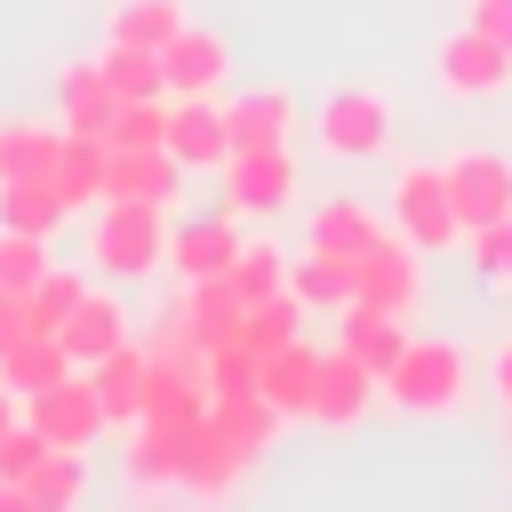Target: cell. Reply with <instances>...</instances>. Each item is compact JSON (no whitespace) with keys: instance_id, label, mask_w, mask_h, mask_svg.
Masks as SVG:
<instances>
[{"instance_id":"6da1fadb","label":"cell","mask_w":512,"mask_h":512,"mask_svg":"<svg viewBox=\"0 0 512 512\" xmlns=\"http://www.w3.org/2000/svg\"><path fill=\"white\" fill-rule=\"evenodd\" d=\"M88 256L112 272V280H136L168 256V232H160V200H104L96 208V232H88Z\"/></svg>"},{"instance_id":"7a4b0ae2","label":"cell","mask_w":512,"mask_h":512,"mask_svg":"<svg viewBox=\"0 0 512 512\" xmlns=\"http://www.w3.org/2000/svg\"><path fill=\"white\" fill-rule=\"evenodd\" d=\"M384 392H392V408H408V416H440V408L464 400V352H456V344H432V336H408V352L392 360Z\"/></svg>"},{"instance_id":"3957f363","label":"cell","mask_w":512,"mask_h":512,"mask_svg":"<svg viewBox=\"0 0 512 512\" xmlns=\"http://www.w3.org/2000/svg\"><path fill=\"white\" fill-rule=\"evenodd\" d=\"M392 216H400V232H408L424 256H440L448 240H464V216H456V200H448V168L408 160V168L392 176Z\"/></svg>"},{"instance_id":"277c9868","label":"cell","mask_w":512,"mask_h":512,"mask_svg":"<svg viewBox=\"0 0 512 512\" xmlns=\"http://www.w3.org/2000/svg\"><path fill=\"white\" fill-rule=\"evenodd\" d=\"M440 168H448V200H456V216H464V240H472L480 224L512 216V160H504V152L464 144V152H448Z\"/></svg>"},{"instance_id":"5b68a950","label":"cell","mask_w":512,"mask_h":512,"mask_svg":"<svg viewBox=\"0 0 512 512\" xmlns=\"http://www.w3.org/2000/svg\"><path fill=\"white\" fill-rule=\"evenodd\" d=\"M24 416H32L56 448H88V440L112 424V416H104V392H96V376H88V368H72V376H56L48 392H32V400H24Z\"/></svg>"},{"instance_id":"8992f818","label":"cell","mask_w":512,"mask_h":512,"mask_svg":"<svg viewBox=\"0 0 512 512\" xmlns=\"http://www.w3.org/2000/svg\"><path fill=\"white\" fill-rule=\"evenodd\" d=\"M224 200L240 216H272L296 200V152L288 144H256V152H232L224 160Z\"/></svg>"},{"instance_id":"52a82bcc","label":"cell","mask_w":512,"mask_h":512,"mask_svg":"<svg viewBox=\"0 0 512 512\" xmlns=\"http://www.w3.org/2000/svg\"><path fill=\"white\" fill-rule=\"evenodd\" d=\"M352 272H360V296L368 304H392V312H416V296H424V248L400 232H376L360 256H352Z\"/></svg>"},{"instance_id":"ba28073f","label":"cell","mask_w":512,"mask_h":512,"mask_svg":"<svg viewBox=\"0 0 512 512\" xmlns=\"http://www.w3.org/2000/svg\"><path fill=\"white\" fill-rule=\"evenodd\" d=\"M384 136H392V104L376 88H336L320 104V144L336 160H368V152H384Z\"/></svg>"},{"instance_id":"9c48e42d","label":"cell","mask_w":512,"mask_h":512,"mask_svg":"<svg viewBox=\"0 0 512 512\" xmlns=\"http://www.w3.org/2000/svg\"><path fill=\"white\" fill-rule=\"evenodd\" d=\"M168 320H176V328H192V344H200V352H216V344H232V336H240L248 296L232 288V272H208V280H184V304H176Z\"/></svg>"},{"instance_id":"30bf717a","label":"cell","mask_w":512,"mask_h":512,"mask_svg":"<svg viewBox=\"0 0 512 512\" xmlns=\"http://www.w3.org/2000/svg\"><path fill=\"white\" fill-rule=\"evenodd\" d=\"M440 88H448V96H504V88H512V48L464 24V32L440 48Z\"/></svg>"},{"instance_id":"8fae6325","label":"cell","mask_w":512,"mask_h":512,"mask_svg":"<svg viewBox=\"0 0 512 512\" xmlns=\"http://www.w3.org/2000/svg\"><path fill=\"white\" fill-rule=\"evenodd\" d=\"M248 464H256V456H248L232 432H216V424L200 416V424H184V464H176V488H192V496H224Z\"/></svg>"},{"instance_id":"7c38bea8","label":"cell","mask_w":512,"mask_h":512,"mask_svg":"<svg viewBox=\"0 0 512 512\" xmlns=\"http://www.w3.org/2000/svg\"><path fill=\"white\" fill-rule=\"evenodd\" d=\"M168 152H176L184 168H224V160H232V120H224V104H216V96H176V112H168Z\"/></svg>"},{"instance_id":"4fadbf2b","label":"cell","mask_w":512,"mask_h":512,"mask_svg":"<svg viewBox=\"0 0 512 512\" xmlns=\"http://www.w3.org/2000/svg\"><path fill=\"white\" fill-rule=\"evenodd\" d=\"M160 64H168V96H216L224 72H232V48H224V32L184 24V32L160 48Z\"/></svg>"},{"instance_id":"5bb4252c","label":"cell","mask_w":512,"mask_h":512,"mask_svg":"<svg viewBox=\"0 0 512 512\" xmlns=\"http://www.w3.org/2000/svg\"><path fill=\"white\" fill-rule=\"evenodd\" d=\"M376 384H384V376L336 344V352L320 360V384H312V424H360L368 400H376Z\"/></svg>"},{"instance_id":"9a60e30c","label":"cell","mask_w":512,"mask_h":512,"mask_svg":"<svg viewBox=\"0 0 512 512\" xmlns=\"http://www.w3.org/2000/svg\"><path fill=\"white\" fill-rule=\"evenodd\" d=\"M240 224L232 216H192V224H176L168 232V264L184 272V280H208V272H232L240 264Z\"/></svg>"},{"instance_id":"2e32d148","label":"cell","mask_w":512,"mask_h":512,"mask_svg":"<svg viewBox=\"0 0 512 512\" xmlns=\"http://www.w3.org/2000/svg\"><path fill=\"white\" fill-rule=\"evenodd\" d=\"M336 328H344V352H352V360H368L376 376H392V360L408 352V312H392V304H368V296H352Z\"/></svg>"},{"instance_id":"e0dca14e","label":"cell","mask_w":512,"mask_h":512,"mask_svg":"<svg viewBox=\"0 0 512 512\" xmlns=\"http://www.w3.org/2000/svg\"><path fill=\"white\" fill-rule=\"evenodd\" d=\"M312 384H320V352L296 336V344H280V352H264V368H256V392L280 408V416H312Z\"/></svg>"},{"instance_id":"ac0fdd59","label":"cell","mask_w":512,"mask_h":512,"mask_svg":"<svg viewBox=\"0 0 512 512\" xmlns=\"http://www.w3.org/2000/svg\"><path fill=\"white\" fill-rule=\"evenodd\" d=\"M56 112H64V128H80V136H104V128H112L120 88L104 80V64H96V56H88V64H72V72L56 80Z\"/></svg>"},{"instance_id":"d6986e66","label":"cell","mask_w":512,"mask_h":512,"mask_svg":"<svg viewBox=\"0 0 512 512\" xmlns=\"http://www.w3.org/2000/svg\"><path fill=\"white\" fill-rule=\"evenodd\" d=\"M288 288L312 304V312H344L352 296H360V272H352V256H328V248H304L296 264H288Z\"/></svg>"},{"instance_id":"ffe728a7","label":"cell","mask_w":512,"mask_h":512,"mask_svg":"<svg viewBox=\"0 0 512 512\" xmlns=\"http://www.w3.org/2000/svg\"><path fill=\"white\" fill-rule=\"evenodd\" d=\"M120 344H128V312H120L112 296H96V288H88V296H80V312L64 320V352H72L80 368H96V360H104V352H120Z\"/></svg>"},{"instance_id":"44dd1931","label":"cell","mask_w":512,"mask_h":512,"mask_svg":"<svg viewBox=\"0 0 512 512\" xmlns=\"http://www.w3.org/2000/svg\"><path fill=\"white\" fill-rule=\"evenodd\" d=\"M96 392H104V416L112 424H136L144 416V384H152V352H136V344H120V352H104L96 368Z\"/></svg>"},{"instance_id":"7402d4cb","label":"cell","mask_w":512,"mask_h":512,"mask_svg":"<svg viewBox=\"0 0 512 512\" xmlns=\"http://www.w3.org/2000/svg\"><path fill=\"white\" fill-rule=\"evenodd\" d=\"M208 424H216V432H232L248 456H264V448H272V432H280L288 416L248 384V392H208Z\"/></svg>"},{"instance_id":"603a6c76","label":"cell","mask_w":512,"mask_h":512,"mask_svg":"<svg viewBox=\"0 0 512 512\" xmlns=\"http://www.w3.org/2000/svg\"><path fill=\"white\" fill-rule=\"evenodd\" d=\"M72 368H80V360L64 352V336H40V328H32L16 352H0V384H8V392H24V400H32V392H48V384H56V376H72Z\"/></svg>"},{"instance_id":"cb8c5ba5","label":"cell","mask_w":512,"mask_h":512,"mask_svg":"<svg viewBox=\"0 0 512 512\" xmlns=\"http://www.w3.org/2000/svg\"><path fill=\"white\" fill-rule=\"evenodd\" d=\"M64 216H72V200H64V184H56V176H8V184H0V224L56 232Z\"/></svg>"},{"instance_id":"d4e9b609","label":"cell","mask_w":512,"mask_h":512,"mask_svg":"<svg viewBox=\"0 0 512 512\" xmlns=\"http://www.w3.org/2000/svg\"><path fill=\"white\" fill-rule=\"evenodd\" d=\"M56 160H64V128L0 120V184H8V176H56Z\"/></svg>"},{"instance_id":"484cf974","label":"cell","mask_w":512,"mask_h":512,"mask_svg":"<svg viewBox=\"0 0 512 512\" xmlns=\"http://www.w3.org/2000/svg\"><path fill=\"white\" fill-rule=\"evenodd\" d=\"M224 120H232V152H256V144H288V96L280 88H256V96H232L224 104Z\"/></svg>"},{"instance_id":"4316f807","label":"cell","mask_w":512,"mask_h":512,"mask_svg":"<svg viewBox=\"0 0 512 512\" xmlns=\"http://www.w3.org/2000/svg\"><path fill=\"white\" fill-rule=\"evenodd\" d=\"M104 168H112V144H104V136H80V128H64L56 184H64V200H72V208H96V200H104Z\"/></svg>"},{"instance_id":"83f0119b","label":"cell","mask_w":512,"mask_h":512,"mask_svg":"<svg viewBox=\"0 0 512 512\" xmlns=\"http://www.w3.org/2000/svg\"><path fill=\"white\" fill-rule=\"evenodd\" d=\"M24 496H32V512H72L88 496V456L80 448H48L32 464V480H24Z\"/></svg>"},{"instance_id":"f1b7e54d","label":"cell","mask_w":512,"mask_h":512,"mask_svg":"<svg viewBox=\"0 0 512 512\" xmlns=\"http://www.w3.org/2000/svg\"><path fill=\"white\" fill-rule=\"evenodd\" d=\"M304 312H312V304H304L296 288H280V296H256V304H248V320H240V344H248V352L264 360V352H280V344H296V328H304Z\"/></svg>"},{"instance_id":"f546056e","label":"cell","mask_w":512,"mask_h":512,"mask_svg":"<svg viewBox=\"0 0 512 512\" xmlns=\"http://www.w3.org/2000/svg\"><path fill=\"white\" fill-rule=\"evenodd\" d=\"M104 80L120 88V104L128 96H168V64H160V48H136V40H104Z\"/></svg>"},{"instance_id":"4dcf8cb0","label":"cell","mask_w":512,"mask_h":512,"mask_svg":"<svg viewBox=\"0 0 512 512\" xmlns=\"http://www.w3.org/2000/svg\"><path fill=\"white\" fill-rule=\"evenodd\" d=\"M376 232H384V224H376L360 200H328V208H312V232H304V248H328V256H360Z\"/></svg>"},{"instance_id":"1f68e13d","label":"cell","mask_w":512,"mask_h":512,"mask_svg":"<svg viewBox=\"0 0 512 512\" xmlns=\"http://www.w3.org/2000/svg\"><path fill=\"white\" fill-rule=\"evenodd\" d=\"M176 464H184V424H136L128 480L136 488H176Z\"/></svg>"},{"instance_id":"d6a6232c","label":"cell","mask_w":512,"mask_h":512,"mask_svg":"<svg viewBox=\"0 0 512 512\" xmlns=\"http://www.w3.org/2000/svg\"><path fill=\"white\" fill-rule=\"evenodd\" d=\"M176 32H184V0H120V8H112V40L168 48Z\"/></svg>"},{"instance_id":"836d02e7","label":"cell","mask_w":512,"mask_h":512,"mask_svg":"<svg viewBox=\"0 0 512 512\" xmlns=\"http://www.w3.org/2000/svg\"><path fill=\"white\" fill-rule=\"evenodd\" d=\"M48 264H56V256H48V232H24V224H0V288H16V296H32Z\"/></svg>"},{"instance_id":"e575fe53","label":"cell","mask_w":512,"mask_h":512,"mask_svg":"<svg viewBox=\"0 0 512 512\" xmlns=\"http://www.w3.org/2000/svg\"><path fill=\"white\" fill-rule=\"evenodd\" d=\"M80 296H88V280H80V272H64V264H48V272H40V288L24 296V304H32V328H40V336H64V320L80 312Z\"/></svg>"},{"instance_id":"d590c367","label":"cell","mask_w":512,"mask_h":512,"mask_svg":"<svg viewBox=\"0 0 512 512\" xmlns=\"http://www.w3.org/2000/svg\"><path fill=\"white\" fill-rule=\"evenodd\" d=\"M168 112H176V96H128L112 112L104 144H168Z\"/></svg>"},{"instance_id":"8d00e7d4","label":"cell","mask_w":512,"mask_h":512,"mask_svg":"<svg viewBox=\"0 0 512 512\" xmlns=\"http://www.w3.org/2000/svg\"><path fill=\"white\" fill-rule=\"evenodd\" d=\"M288 264H296V256H280L272 240H248L240 264H232V288H240L248 304H256V296H280V288H288Z\"/></svg>"},{"instance_id":"74e56055","label":"cell","mask_w":512,"mask_h":512,"mask_svg":"<svg viewBox=\"0 0 512 512\" xmlns=\"http://www.w3.org/2000/svg\"><path fill=\"white\" fill-rule=\"evenodd\" d=\"M48 448H56V440H48L32 416H16V424L0 432V480H32V464H40Z\"/></svg>"},{"instance_id":"f35d334b","label":"cell","mask_w":512,"mask_h":512,"mask_svg":"<svg viewBox=\"0 0 512 512\" xmlns=\"http://www.w3.org/2000/svg\"><path fill=\"white\" fill-rule=\"evenodd\" d=\"M256 368H264V360L232 336V344H216V352H208V392H248V384H256Z\"/></svg>"},{"instance_id":"ab89813d","label":"cell","mask_w":512,"mask_h":512,"mask_svg":"<svg viewBox=\"0 0 512 512\" xmlns=\"http://www.w3.org/2000/svg\"><path fill=\"white\" fill-rule=\"evenodd\" d=\"M472 264H480V280H512V216L472 232Z\"/></svg>"},{"instance_id":"60d3db41","label":"cell","mask_w":512,"mask_h":512,"mask_svg":"<svg viewBox=\"0 0 512 512\" xmlns=\"http://www.w3.org/2000/svg\"><path fill=\"white\" fill-rule=\"evenodd\" d=\"M24 336H32V304H24L16 288H0V352H16Z\"/></svg>"},{"instance_id":"b9f144b4","label":"cell","mask_w":512,"mask_h":512,"mask_svg":"<svg viewBox=\"0 0 512 512\" xmlns=\"http://www.w3.org/2000/svg\"><path fill=\"white\" fill-rule=\"evenodd\" d=\"M472 32H488V40H504L512 48V0H472V16H464Z\"/></svg>"},{"instance_id":"7bdbcfd3","label":"cell","mask_w":512,"mask_h":512,"mask_svg":"<svg viewBox=\"0 0 512 512\" xmlns=\"http://www.w3.org/2000/svg\"><path fill=\"white\" fill-rule=\"evenodd\" d=\"M488 376H496V392L512 400V344H496V360H488Z\"/></svg>"},{"instance_id":"ee69618b","label":"cell","mask_w":512,"mask_h":512,"mask_svg":"<svg viewBox=\"0 0 512 512\" xmlns=\"http://www.w3.org/2000/svg\"><path fill=\"white\" fill-rule=\"evenodd\" d=\"M16 416H24V392H8V384H0V432H8Z\"/></svg>"}]
</instances>
